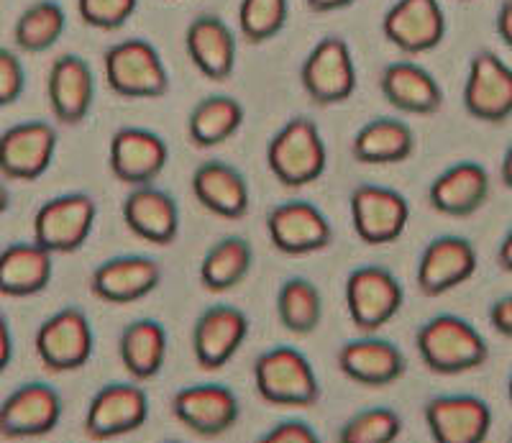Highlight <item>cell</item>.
I'll return each mask as SVG.
<instances>
[{
  "label": "cell",
  "instance_id": "11",
  "mask_svg": "<svg viewBox=\"0 0 512 443\" xmlns=\"http://www.w3.org/2000/svg\"><path fill=\"white\" fill-rule=\"evenodd\" d=\"M172 415L180 426L200 438L226 436L241 418L236 392L218 382L180 387L172 397Z\"/></svg>",
  "mask_w": 512,
  "mask_h": 443
},
{
  "label": "cell",
  "instance_id": "16",
  "mask_svg": "<svg viewBox=\"0 0 512 443\" xmlns=\"http://www.w3.org/2000/svg\"><path fill=\"white\" fill-rule=\"evenodd\" d=\"M464 108L482 123L512 118V67L500 54L489 49L474 54L464 82Z\"/></svg>",
  "mask_w": 512,
  "mask_h": 443
},
{
  "label": "cell",
  "instance_id": "24",
  "mask_svg": "<svg viewBox=\"0 0 512 443\" xmlns=\"http://www.w3.org/2000/svg\"><path fill=\"white\" fill-rule=\"evenodd\" d=\"M492 193L487 167L474 159H464L433 177L428 187V203L436 213L448 218H469L487 205Z\"/></svg>",
  "mask_w": 512,
  "mask_h": 443
},
{
  "label": "cell",
  "instance_id": "32",
  "mask_svg": "<svg viewBox=\"0 0 512 443\" xmlns=\"http://www.w3.org/2000/svg\"><path fill=\"white\" fill-rule=\"evenodd\" d=\"M244 118V105L233 95H208L192 105L187 116L190 144L198 149H216L239 134Z\"/></svg>",
  "mask_w": 512,
  "mask_h": 443
},
{
  "label": "cell",
  "instance_id": "23",
  "mask_svg": "<svg viewBox=\"0 0 512 443\" xmlns=\"http://www.w3.org/2000/svg\"><path fill=\"white\" fill-rule=\"evenodd\" d=\"M47 100L59 123L80 126L95 103V75L88 59L80 54H62L54 59L47 77Z\"/></svg>",
  "mask_w": 512,
  "mask_h": 443
},
{
  "label": "cell",
  "instance_id": "37",
  "mask_svg": "<svg viewBox=\"0 0 512 443\" xmlns=\"http://www.w3.org/2000/svg\"><path fill=\"white\" fill-rule=\"evenodd\" d=\"M290 0H241L239 34L249 44H264L274 39L287 24Z\"/></svg>",
  "mask_w": 512,
  "mask_h": 443
},
{
  "label": "cell",
  "instance_id": "14",
  "mask_svg": "<svg viewBox=\"0 0 512 443\" xmlns=\"http://www.w3.org/2000/svg\"><path fill=\"white\" fill-rule=\"evenodd\" d=\"M477 267L479 257L472 241L456 234H443L428 241L420 251L415 282L425 298H441L472 280Z\"/></svg>",
  "mask_w": 512,
  "mask_h": 443
},
{
  "label": "cell",
  "instance_id": "39",
  "mask_svg": "<svg viewBox=\"0 0 512 443\" xmlns=\"http://www.w3.org/2000/svg\"><path fill=\"white\" fill-rule=\"evenodd\" d=\"M26 90L24 62L8 47H0V108L16 103Z\"/></svg>",
  "mask_w": 512,
  "mask_h": 443
},
{
  "label": "cell",
  "instance_id": "50",
  "mask_svg": "<svg viewBox=\"0 0 512 443\" xmlns=\"http://www.w3.org/2000/svg\"><path fill=\"white\" fill-rule=\"evenodd\" d=\"M507 443H512V436H510V441H507Z\"/></svg>",
  "mask_w": 512,
  "mask_h": 443
},
{
  "label": "cell",
  "instance_id": "51",
  "mask_svg": "<svg viewBox=\"0 0 512 443\" xmlns=\"http://www.w3.org/2000/svg\"><path fill=\"white\" fill-rule=\"evenodd\" d=\"M464 3H466V0H464Z\"/></svg>",
  "mask_w": 512,
  "mask_h": 443
},
{
  "label": "cell",
  "instance_id": "20",
  "mask_svg": "<svg viewBox=\"0 0 512 443\" xmlns=\"http://www.w3.org/2000/svg\"><path fill=\"white\" fill-rule=\"evenodd\" d=\"M169 162V146L159 134L141 126H123L111 136L108 167L128 187L154 185Z\"/></svg>",
  "mask_w": 512,
  "mask_h": 443
},
{
  "label": "cell",
  "instance_id": "42",
  "mask_svg": "<svg viewBox=\"0 0 512 443\" xmlns=\"http://www.w3.org/2000/svg\"><path fill=\"white\" fill-rule=\"evenodd\" d=\"M13 362V331L8 326V318L0 313V374L6 372Z\"/></svg>",
  "mask_w": 512,
  "mask_h": 443
},
{
  "label": "cell",
  "instance_id": "28",
  "mask_svg": "<svg viewBox=\"0 0 512 443\" xmlns=\"http://www.w3.org/2000/svg\"><path fill=\"white\" fill-rule=\"evenodd\" d=\"M192 195L208 213L226 221H241L249 213V182L233 164L208 159L192 172Z\"/></svg>",
  "mask_w": 512,
  "mask_h": 443
},
{
  "label": "cell",
  "instance_id": "13",
  "mask_svg": "<svg viewBox=\"0 0 512 443\" xmlns=\"http://www.w3.org/2000/svg\"><path fill=\"white\" fill-rule=\"evenodd\" d=\"M267 236L287 257H308L331 246L333 226L310 200H285L267 213Z\"/></svg>",
  "mask_w": 512,
  "mask_h": 443
},
{
  "label": "cell",
  "instance_id": "25",
  "mask_svg": "<svg viewBox=\"0 0 512 443\" xmlns=\"http://www.w3.org/2000/svg\"><path fill=\"white\" fill-rule=\"evenodd\" d=\"M121 216L136 239L154 246H169L180 234V205L157 185L131 187L123 198Z\"/></svg>",
  "mask_w": 512,
  "mask_h": 443
},
{
  "label": "cell",
  "instance_id": "17",
  "mask_svg": "<svg viewBox=\"0 0 512 443\" xmlns=\"http://www.w3.org/2000/svg\"><path fill=\"white\" fill-rule=\"evenodd\" d=\"M382 36L408 57L433 52L446 36L441 0H395L382 18Z\"/></svg>",
  "mask_w": 512,
  "mask_h": 443
},
{
  "label": "cell",
  "instance_id": "2",
  "mask_svg": "<svg viewBox=\"0 0 512 443\" xmlns=\"http://www.w3.org/2000/svg\"><path fill=\"white\" fill-rule=\"evenodd\" d=\"M254 385L264 403L277 408H313L320 400L318 374L295 346H272L256 356Z\"/></svg>",
  "mask_w": 512,
  "mask_h": 443
},
{
  "label": "cell",
  "instance_id": "34",
  "mask_svg": "<svg viewBox=\"0 0 512 443\" xmlns=\"http://www.w3.org/2000/svg\"><path fill=\"white\" fill-rule=\"evenodd\" d=\"M277 318L295 336H310L323 321V295L308 277H287L277 290Z\"/></svg>",
  "mask_w": 512,
  "mask_h": 443
},
{
  "label": "cell",
  "instance_id": "22",
  "mask_svg": "<svg viewBox=\"0 0 512 443\" xmlns=\"http://www.w3.org/2000/svg\"><path fill=\"white\" fill-rule=\"evenodd\" d=\"M338 369L361 387H390L408 372V356L390 339L364 333L346 341L336 354Z\"/></svg>",
  "mask_w": 512,
  "mask_h": 443
},
{
  "label": "cell",
  "instance_id": "48",
  "mask_svg": "<svg viewBox=\"0 0 512 443\" xmlns=\"http://www.w3.org/2000/svg\"><path fill=\"white\" fill-rule=\"evenodd\" d=\"M507 397H510V403H512V374L510 379H507Z\"/></svg>",
  "mask_w": 512,
  "mask_h": 443
},
{
  "label": "cell",
  "instance_id": "18",
  "mask_svg": "<svg viewBox=\"0 0 512 443\" xmlns=\"http://www.w3.org/2000/svg\"><path fill=\"white\" fill-rule=\"evenodd\" d=\"M433 443H487L492 408L477 395H436L423 408Z\"/></svg>",
  "mask_w": 512,
  "mask_h": 443
},
{
  "label": "cell",
  "instance_id": "46",
  "mask_svg": "<svg viewBox=\"0 0 512 443\" xmlns=\"http://www.w3.org/2000/svg\"><path fill=\"white\" fill-rule=\"evenodd\" d=\"M500 175H502V182H505V187H507V190H512V144L507 146V149H505V154H502Z\"/></svg>",
  "mask_w": 512,
  "mask_h": 443
},
{
  "label": "cell",
  "instance_id": "4",
  "mask_svg": "<svg viewBox=\"0 0 512 443\" xmlns=\"http://www.w3.org/2000/svg\"><path fill=\"white\" fill-rule=\"evenodd\" d=\"M108 88L128 100H154L169 93V70L152 41L123 39L103 54Z\"/></svg>",
  "mask_w": 512,
  "mask_h": 443
},
{
  "label": "cell",
  "instance_id": "38",
  "mask_svg": "<svg viewBox=\"0 0 512 443\" xmlns=\"http://www.w3.org/2000/svg\"><path fill=\"white\" fill-rule=\"evenodd\" d=\"M139 0H77V16L98 31H116L134 18Z\"/></svg>",
  "mask_w": 512,
  "mask_h": 443
},
{
  "label": "cell",
  "instance_id": "33",
  "mask_svg": "<svg viewBox=\"0 0 512 443\" xmlns=\"http://www.w3.org/2000/svg\"><path fill=\"white\" fill-rule=\"evenodd\" d=\"M254 249L244 236H223L205 251L200 262V285L208 292H228L249 277Z\"/></svg>",
  "mask_w": 512,
  "mask_h": 443
},
{
  "label": "cell",
  "instance_id": "7",
  "mask_svg": "<svg viewBox=\"0 0 512 443\" xmlns=\"http://www.w3.org/2000/svg\"><path fill=\"white\" fill-rule=\"evenodd\" d=\"M98 221V203L90 193H62L44 200L34 216V241L49 254H72L88 244Z\"/></svg>",
  "mask_w": 512,
  "mask_h": 443
},
{
  "label": "cell",
  "instance_id": "26",
  "mask_svg": "<svg viewBox=\"0 0 512 443\" xmlns=\"http://www.w3.org/2000/svg\"><path fill=\"white\" fill-rule=\"evenodd\" d=\"M185 52L192 67L213 82H223L236 70V34L216 13L192 18L185 29Z\"/></svg>",
  "mask_w": 512,
  "mask_h": 443
},
{
  "label": "cell",
  "instance_id": "27",
  "mask_svg": "<svg viewBox=\"0 0 512 443\" xmlns=\"http://www.w3.org/2000/svg\"><path fill=\"white\" fill-rule=\"evenodd\" d=\"M379 90L392 108L408 116H433L443 105L441 82L413 59H397L384 67Z\"/></svg>",
  "mask_w": 512,
  "mask_h": 443
},
{
  "label": "cell",
  "instance_id": "3",
  "mask_svg": "<svg viewBox=\"0 0 512 443\" xmlns=\"http://www.w3.org/2000/svg\"><path fill=\"white\" fill-rule=\"evenodd\" d=\"M267 167L274 180L292 190L318 182L328 167V149L318 126L305 116L290 118L269 139Z\"/></svg>",
  "mask_w": 512,
  "mask_h": 443
},
{
  "label": "cell",
  "instance_id": "43",
  "mask_svg": "<svg viewBox=\"0 0 512 443\" xmlns=\"http://www.w3.org/2000/svg\"><path fill=\"white\" fill-rule=\"evenodd\" d=\"M495 29L497 34H500V39L512 49V0H505L500 6V11H497Z\"/></svg>",
  "mask_w": 512,
  "mask_h": 443
},
{
  "label": "cell",
  "instance_id": "1",
  "mask_svg": "<svg viewBox=\"0 0 512 443\" xmlns=\"http://www.w3.org/2000/svg\"><path fill=\"white\" fill-rule=\"evenodd\" d=\"M415 349L425 369L443 377L474 372L489 359V346L479 328L454 313H438L415 333Z\"/></svg>",
  "mask_w": 512,
  "mask_h": 443
},
{
  "label": "cell",
  "instance_id": "15",
  "mask_svg": "<svg viewBox=\"0 0 512 443\" xmlns=\"http://www.w3.org/2000/svg\"><path fill=\"white\" fill-rule=\"evenodd\" d=\"M62 410V395L49 382H24L0 403V436L8 441L49 436Z\"/></svg>",
  "mask_w": 512,
  "mask_h": 443
},
{
  "label": "cell",
  "instance_id": "49",
  "mask_svg": "<svg viewBox=\"0 0 512 443\" xmlns=\"http://www.w3.org/2000/svg\"><path fill=\"white\" fill-rule=\"evenodd\" d=\"M164 443H182V441H164Z\"/></svg>",
  "mask_w": 512,
  "mask_h": 443
},
{
  "label": "cell",
  "instance_id": "35",
  "mask_svg": "<svg viewBox=\"0 0 512 443\" xmlns=\"http://www.w3.org/2000/svg\"><path fill=\"white\" fill-rule=\"evenodd\" d=\"M67 29V13L57 0H36L21 11L13 26V44L26 54L52 49Z\"/></svg>",
  "mask_w": 512,
  "mask_h": 443
},
{
  "label": "cell",
  "instance_id": "40",
  "mask_svg": "<svg viewBox=\"0 0 512 443\" xmlns=\"http://www.w3.org/2000/svg\"><path fill=\"white\" fill-rule=\"evenodd\" d=\"M256 443H323V441H320L318 431H315L310 423L290 418V420L274 423L269 431H264L262 436L256 438Z\"/></svg>",
  "mask_w": 512,
  "mask_h": 443
},
{
  "label": "cell",
  "instance_id": "44",
  "mask_svg": "<svg viewBox=\"0 0 512 443\" xmlns=\"http://www.w3.org/2000/svg\"><path fill=\"white\" fill-rule=\"evenodd\" d=\"M305 3H308V8L313 13H333L354 6L356 0H305Z\"/></svg>",
  "mask_w": 512,
  "mask_h": 443
},
{
  "label": "cell",
  "instance_id": "10",
  "mask_svg": "<svg viewBox=\"0 0 512 443\" xmlns=\"http://www.w3.org/2000/svg\"><path fill=\"white\" fill-rule=\"evenodd\" d=\"M354 234L369 246L395 244L410 223V203L400 190L384 185H356L349 198Z\"/></svg>",
  "mask_w": 512,
  "mask_h": 443
},
{
  "label": "cell",
  "instance_id": "19",
  "mask_svg": "<svg viewBox=\"0 0 512 443\" xmlns=\"http://www.w3.org/2000/svg\"><path fill=\"white\" fill-rule=\"evenodd\" d=\"M249 315L236 305H210L192 326V354L205 372H218L239 354L249 336Z\"/></svg>",
  "mask_w": 512,
  "mask_h": 443
},
{
  "label": "cell",
  "instance_id": "29",
  "mask_svg": "<svg viewBox=\"0 0 512 443\" xmlns=\"http://www.w3.org/2000/svg\"><path fill=\"white\" fill-rule=\"evenodd\" d=\"M54 277V254L31 241H13L0 251V295L31 298L49 287Z\"/></svg>",
  "mask_w": 512,
  "mask_h": 443
},
{
  "label": "cell",
  "instance_id": "8",
  "mask_svg": "<svg viewBox=\"0 0 512 443\" xmlns=\"http://www.w3.org/2000/svg\"><path fill=\"white\" fill-rule=\"evenodd\" d=\"M354 52L344 36H323L300 67V85L315 105H341L356 93Z\"/></svg>",
  "mask_w": 512,
  "mask_h": 443
},
{
  "label": "cell",
  "instance_id": "45",
  "mask_svg": "<svg viewBox=\"0 0 512 443\" xmlns=\"http://www.w3.org/2000/svg\"><path fill=\"white\" fill-rule=\"evenodd\" d=\"M497 262H500V267L505 269V272L512 274V226H510V231L505 234V239L500 241V249H497Z\"/></svg>",
  "mask_w": 512,
  "mask_h": 443
},
{
  "label": "cell",
  "instance_id": "21",
  "mask_svg": "<svg viewBox=\"0 0 512 443\" xmlns=\"http://www.w3.org/2000/svg\"><path fill=\"white\" fill-rule=\"evenodd\" d=\"M162 282V267L146 254H121L100 262L90 274V292L100 303L131 305L149 298Z\"/></svg>",
  "mask_w": 512,
  "mask_h": 443
},
{
  "label": "cell",
  "instance_id": "41",
  "mask_svg": "<svg viewBox=\"0 0 512 443\" xmlns=\"http://www.w3.org/2000/svg\"><path fill=\"white\" fill-rule=\"evenodd\" d=\"M489 323L500 336L512 339V295L497 298L495 303L489 305Z\"/></svg>",
  "mask_w": 512,
  "mask_h": 443
},
{
  "label": "cell",
  "instance_id": "5",
  "mask_svg": "<svg viewBox=\"0 0 512 443\" xmlns=\"http://www.w3.org/2000/svg\"><path fill=\"white\" fill-rule=\"evenodd\" d=\"M346 313L361 333H377L390 321L405 303V287L395 272L382 264H361L351 269L344 285Z\"/></svg>",
  "mask_w": 512,
  "mask_h": 443
},
{
  "label": "cell",
  "instance_id": "6",
  "mask_svg": "<svg viewBox=\"0 0 512 443\" xmlns=\"http://www.w3.org/2000/svg\"><path fill=\"white\" fill-rule=\"evenodd\" d=\"M34 349L44 369L54 374L88 367L95 354V331L88 313L75 305L52 313L36 328Z\"/></svg>",
  "mask_w": 512,
  "mask_h": 443
},
{
  "label": "cell",
  "instance_id": "31",
  "mask_svg": "<svg viewBox=\"0 0 512 443\" xmlns=\"http://www.w3.org/2000/svg\"><path fill=\"white\" fill-rule=\"evenodd\" d=\"M167 349V328L154 318H136L123 328L118 339V356L134 382H149L157 377L167 362Z\"/></svg>",
  "mask_w": 512,
  "mask_h": 443
},
{
  "label": "cell",
  "instance_id": "47",
  "mask_svg": "<svg viewBox=\"0 0 512 443\" xmlns=\"http://www.w3.org/2000/svg\"><path fill=\"white\" fill-rule=\"evenodd\" d=\"M8 208H11V190L0 182V218L6 216Z\"/></svg>",
  "mask_w": 512,
  "mask_h": 443
},
{
  "label": "cell",
  "instance_id": "36",
  "mask_svg": "<svg viewBox=\"0 0 512 443\" xmlns=\"http://www.w3.org/2000/svg\"><path fill=\"white\" fill-rule=\"evenodd\" d=\"M402 436V418L387 405H372L351 415L338 428L336 443H397Z\"/></svg>",
  "mask_w": 512,
  "mask_h": 443
},
{
  "label": "cell",
  "instance_id": "12",
  "mask_svg": "<svg viewBox=\"0 0 512 443\" xmlns=\"http://www.w3.org/2000/svg\"><path fill=\"white\" fill-rule=\"evenodd\" d=\"M57 129L47 121H21L0 134V175L11 182H34L49 172L57 154Z\"/></svg>",
  "mask_w": 512,
  "mask_h": 443
},
{
  "label": "cell",
  "instance_id": "30",
  "mask_svg": "<svg viewBox=\"0 0 512 443\" xmlns=\"http://www.w3.org/2000/svg\"><path fill=\"white\" fill-rule=\"evenodd\" d=\"M351 154L356 162L372 167L408 162L415 154V131L400 118H372L354 134Z\"/></svg>",
  "mask_w": 512,
  "mask_h": 443
},
{
  "label": "cell",
  "instance_id": "9",
  "mask_svg": "<svg viewBox=\"0 0 512 443\" xmlns=\"http://www.w3.org/2000/svg\"><path fill=\"white\" fill-rule=\"evenodd\" d=\"M149 395L141 382H108L90 397L85 410V436L93 441H113L146 426Z\"/></svg>",
  "mask_w": 512,
  "mask_h": 443
}]
</instances>
